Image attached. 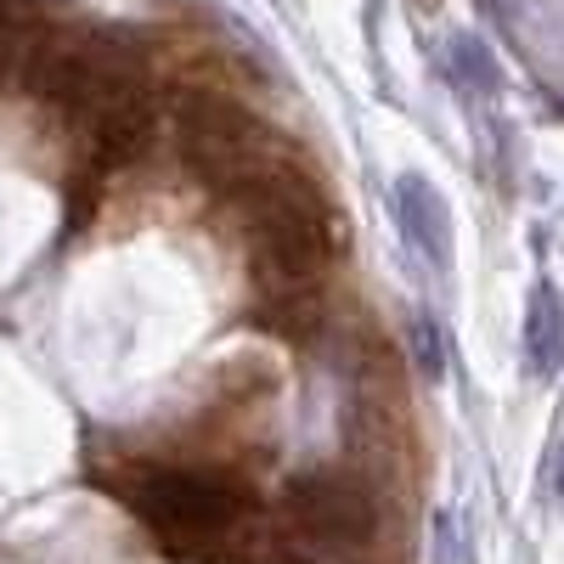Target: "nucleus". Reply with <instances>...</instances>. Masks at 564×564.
Listing matches in <instances>:
<instances>
[{
  "label": "nucleus",
  "instance_id": "4",
  "mask_svg": "<svg viewBox=\"0 0 564 564\" xmlns=\"http://www.w3.org/2000/svg\"><path fill=\"white\" fill-rule=\"evenodd\" d=\"M282 513L289 525L311 542L327 547H367L379 536V497H372V480L345 475V468H316V475H300L282 497Z\"/></svg>",
  "mask_w": 564,
  "mask_h": 564
},
{
  "label": "nucleus",
  "instance_id": "1",
  "mask_svg": "<svg viewBox=\"0 0 564 564\" xmlns=\"http://www.w3.org/2000/svg\"><path fill=\"white\" fill-rule=\"evenodd\" d=\"M175 564H260L254 491L220 463H119L108 480Z\"/></svg>",
  "mask_w": 564,
  "mask_h": 564
},
{
  "label": "nucleus",
  "instance_id": "7",
  "mask_svg": "<svg viewBox=\"0 0 564 564\" xmlns=\"http://www.w3.org/2000/svg\"><path fill=\"white\" fill-rule=\"evenodd\" d=\"M417 367H423V379H441V334L430 322H417Z\"/></svg>",
  "mask_w": 564,
  "mask_h": 564
},
{
  "label": "nucleus",
  "instance_id": "8",
  "mask_svg": "<svg viewBox=\"0 0 564 564\" xmlns=\"http://www.w3.org/2000/svg\"><path fill=\"white\" fill-rule=\"evenodd\" d=\"M558 502H564V475H558Z\"/></svg>",
  "mask_w": 564,
  "mask_h": 564
},
{
  "label": "nucleus",
  "instance_id": "5",
  "mask_svg": "<svg viewBox=\"0 0 564 564\" xmlns=\"http://www.w3.org/2000/svg\"><path fill=\"white\" fill-rule=\"evenodd\" d=\"M395 220H401L406 243L423 260H435V265L452 260V215H446V198L423 175H401L395 181Z\"/></svg>",
  "mask_w": 564,
  "mask_h": 564
},
{
  "label": "nucleus",
  "instance_id": "6",
  "mask_svg": "<svg viewBox=\"0 0 564 564\" xmlns=\"http://www.w3.org/2000/svg\"><path fill=\"white\" fill-rule=\"evenodd\" d=\"M525 367L536 379H558V367H564V300L547 276L525 300Z\"/></svg>",
  "mask_w": 564,
  "mask_h": 564
},
{
  "label": "nucleus",
  "instance_id": "3",
  "mask_svg": "<svg viewBox=\"0 0 564 564\" xmlns=\"http://www.w3.org/2000/svg\"><path fill=\"white\" fill-rule=\"evenodd\" d=\"M175 141H181L186 170H193L204 186H215V193H226V198L249 193L260 175H271L276 164H289V153H282V141L271 135V124L254 119L243 102L215 97V90L181 102Z\"/></svg>",
  "mask_w": 564,
  "mask_h": 564
},
{
  "label": "nucleus",
  "instance_id": "2",
  "mask_svg": "<svg viewBox=\"0 0 564 564\" xmlns=\"http://www.w3.org/2000/svg\"><path fill=\"white\" fill-rule=\"evenodd\" d=\"M249 220V265L260 294L271 289H322L339 260V215L327 193L305 175V164H276L249 193H238Z\"/></svg>",
  "mask_w": 564,
  "mask_h": 564
},
{
  "label": "nucleus",
  "instance_id": "9",
  "mask_svg": "<svg viewBox=\"0 0 564 564\" xmlns=\"http://www.w3.org/2000/svg\"><path fill=\"white\" fill-rule=\"evenodd\" d=\"M300 564H305V558H300Z\"/></svg>",
  "mask_w": 564,
  "mask_h": 564
}]
</instances>
